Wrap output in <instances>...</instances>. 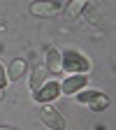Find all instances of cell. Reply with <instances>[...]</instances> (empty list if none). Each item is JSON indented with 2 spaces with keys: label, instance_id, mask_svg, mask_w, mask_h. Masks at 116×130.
Returning a JSON list of instances; mask_svg holds the SVG:
<instances>
[{
  "label": "cell",
  "instance_id": "6da1fadb",
  "mask_svg": "<svg viewBox=\"0 0 116 130\" xmlns=\"http://www.w3.org/2000/svg\"><path fill=\"white\" fill-rule=\"evenodd\" d=\"M77 100H79L81 105L91 107L93 111H102V109L109 105V98H107L105 93H100V91H79Z\"/></svg>",
  "mask_w": 116,
  "mask_h": 130
},
{
  "label": "cell",
  "instance_id": "7a4b0ae2",
  "mask_svg": "<svg viewBox=\"0 0 116 130\" xmlns=\"http://www.w3.org/2000/svg\"><path fill=\"white\" fill-rule=\"evenodd\" d=\"M40 119L46 128H51V130H65V119L60 116V111L54 109L51 105H42L40 109Z\"/></svg>",
  "mask_w": 116,
  "mask_h": 130
},
{
  "label": "cell",
  "instance_id": "3957f363",
  "mask_svg": "<svg viewBox=\"0 0 116 130\" xmlns=\"http://www.w3.org/2000/svg\"><path fill=\"white\" fill-rule=\"evenodd\" d=\"M88 84V77L86 74H72V77H65V81L60 84V93L63 95H77L79 91H84Z\"/></svg>",
  "mask_w": 116,
  "mask_h": 130
},
{
  "label": "cell",
  "instance_id": "277c9868",
  "mask_svg": "<svg viewBox=\"0 0 116 130\" xmlns=\"http://www.w3.org/2000/svg\"><path fill=\"white\" fill-rule=\"evenodd\" d=\"M63 70H70L72 74H86L88 60L81 54H68V56L63 58Z\"/></svg>",
  "mask_w": 116,
  "mask_h": 130
},
{
  "label": "cell",
  "instance_id": "5b68a950",
  "mask_svg": "<svg viewBox=\"0 0 116 130\" xmlns=\"http://www.w3.org/2000/svg\"><path fill=\"white\" fill-rule=\"evenodd\" d=\"M60 3H56V0H37V3L30 5V12L35 16H56L60 14Z\"/></svg>",
  "mask_w": 116,
  "mask_h": 130
},
{
  "label": "cell",
  "instance_id": "8992f818",
  "mask_svg": "<svg viewBox=\"0 0 116 130\" xmlns=\"http://www.w3.org/2000/svg\"><path fill=\"white\" fill-rule=\"evenodd\" d=\"M58 93H60V84H58V81H46V84L35 93V98H37V102L49 105L51 100H56V98H58Z\"/></svg>",
  "mask_w": 116,
  "mask_h": 130
},
{
  "label": "cell",
  "instance_id": "52a82bcc",
  "mask_svg": "<svg viewBox=\"0 0 116 130\" xmlns=\"http://www.w3.org/2000/svg\"><path fill=\"white\" fill-rule=\"evenodd\" d=\"M46 70L51 74H60L63 72V54L58 51L56 46L46 51Z\"/></svg>",
  "mask_w": 116,
  "mask_h": 130
},
{
  "label": "cell",
  "instance_id": "ba28073f",
  "mask_svg": "<svg viewBox=\"0 0 116 130\" xmlns=\"http://www.w3.org/2000/svg\"><path fill=\"white\" fill-rule=\"evenodd\" d=\"M46 65H37L35 70H32V79H30V88H32V93H37L44 84H46Z\"/></svg>",
  "mask_w": 116,
  "mask_h": 130
},
{
  "label": "cell",
  "instance_id": "9c48e42d",
  "mask_svg": "<svg viewBox=\"0 0 116 130\" xmlns=\"http://www.w3.org/2000/svg\"><path fill=\"white\" fill-rule=\"evenodd\" d=\"M23 72H26V60H23V58L12 60V63H9V70H5L7 81H16L19 77H23Z\"/></svg>",
  "mask_w": 116,
  "mask_h": 130
},
{
  "label": "cell",
  "instance_id": "30bf717a",
  "mask_svg": "<svg viewBox=\"0 0 116 130\" xmlns=\"http://www.w3.org/2000/svg\"><path fill=\"white\" fill-rule=\"evenodd\" d=\"M84 7H86V0H70L68 7H65V14H68L70 19H74V16H79L84 12Z\"/></svg>",
  "mask_w": 116,
  "mask_h": 130
},
{
  "label": "cell",
  "instance_id": "8fae6325",
  "mask_svg": "<svg viewBox=\"0 0 116 130\" xmlns=\"http://www.w3.org/2000/svg\"><path fill=\"white\" fill-rule=\"evenodd\" d=\"M5 84H7V74H5V65L0 63V88H5Z\"/></svg>",
  "mask_w": 116,
  "mask_h": 130
},
{
  "label": "cell",
  "instance_id": "7c38bea8",
  "mask_svg": "<svg viewBox=\"0 0 116 130\" xmlns=\"http://www.w3.org/2000/svg\"><path fill=\"white\" fill-rule=\"evenodd\" d=\"M0 130H16V128H9V125H0Z\"/></svg>",
  "mask_w": 116,
  "mask_h": 130
},
{
  "label": "cell",
  "instance_id": "4fadbf2b",
  "mask_svg": "<svg viewBox=\"0 0 116 130\" xmlns=\"http://www.w3.org/2000/svg\"><path fill=\"white\" fill-rule=\"evenodd\" d=\"M0 100H3V88H0Z\"/></svg>",
  "mask_w": 116,
  "mask_h": 130
}]
</instances>
